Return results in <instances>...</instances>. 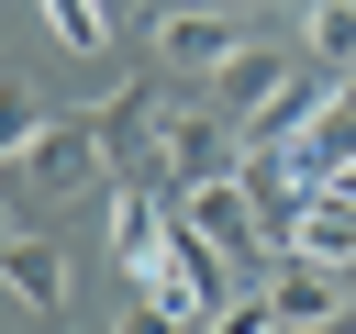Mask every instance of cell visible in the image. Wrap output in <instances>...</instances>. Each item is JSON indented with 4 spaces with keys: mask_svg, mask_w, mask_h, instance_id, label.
<instances>
[{
    "mask_svg": "<svg viewBox=\"0 0 356 334\" xmlns=\"http://www.w3.org/2000/svg\"><path fill=\"white\" fill-rule=\"evenodd\" d=\"M167 200H178V234H189V245H211V256H234V267H278L267 212L245 200V167H234V178H200V189H167Z\"/></svg>",
    "mask_w": 356,
    "mask_h": 334,
    "instance_id": "obj_1",
    "label": "cell"
},
{
    "mask_svg": "<svg viewBox=\"0 0 356 334\" xmlns=\"http://www.w3.org/2000/svg\"><path fill=\"white\" fill-rule=\"evenodd\" d=\"M145 167H156L167 189H200V178H234V167H245V134H234L222 111H156V122H145Z\"/></svg>",
    "mask_w": 356,
    "mask_h": 334,
    "instance_id": "obj_2",
    "label": "cell"
},
{
    "mask_svg": "<svg viewBox=\"0 0 356 334\" xmlns=\"http://www.w3.org/2000/svg\"><path fill=\"white\" fill-rule=\"evenodd\" d=\"M100 156H111V134H100V122L78 111V122H44V134H33V145H22V156H11L0 178H22L33 200H78V189L100 178Z\"/></svg>",
    "mask_w": 356,
    "mask_h": 334,
    "instance_id": "obj_3",
    "label": "cell"
},
{
    "mask_svg": "<svg viewBox=\"0 0 356 334\" xmlns=\"http://www.w3.org/2000/svg\"><path fill=\"white\" fill-rule=\"evenodd\" d=\"M267 312H278V334H334V323H356V289H345V267H312V256L278 245V267H267Z\"/></svg>",
    "mask_w": 356,
    "mask_h": 334,
    "instance_id": "obj_4",
    "label": "cell"
},
{
    "mask_svg": "<svg viewBox=\"0 0 356 334\" xmlns=\"http://www.w3.org/2000/svg\"><path fill=\"white\" fill-rule=\"evenodd\" d=\"M222 56H245V22H234V11H211V0H167V11H156V67L222 78Z\"/></svg>",
    "mask_w": 356,
    "mask_h": 334,
    "instance_id": "obj_5",
    "label": "cell"
},
{
    "mask_svg": "<svg viewBox=\"0 0 356 334\" xmlns=\"http://www.w3.org/2000/svg\"><path fill=\"white\" fill-rule=\"evenodd\" d=\"M289 78H300V67H289L278 45H245V56H222V78H211V111H222L234 134H256V122L289 100Z\"/></svg>",
    "mask_w": 356,
    "mask_h": 334,
    "instance_id": "obj_6",
    "label": "cell"
},
{
    "mask_svg": "<svg viewBox=\"0 0 356 334\" xmlns=\"http://www.w3.org/2000/svg\"><path fill=\"white\" fill-rule=\"evenodd\" d=\"M0 289H11L22 312H44V323H67V256H56L44 234H22V223L0 234Z\"/></svg>",
    "mask_w": 356,
    "mask_h": 334,
    "instance_id": "obj_7",
    "label": "cell"
},
{
    "mask_svg": "<svg viewBox=\"0 0 356 334\" xmlns=\"http://www.w3.org/2000/svg\"><path fill=\"white\" fill-rule=\"evenodd\" d=\"M278 245H289V256H312V267H356V200H334V189H323V200H300V223H289Z\"/></svg>",
    "mask_w": 356,
    "mask_h": 334,
    "instance_id": "obj_8",
    "label": "cell"
},
{
    "mask_svg": "<svg viewBox=\"0 0 356 334\" xmlns=\"http://www.w3.org/2000/svg\"><path fill=\"white\" fill-rule=\"evenodd\" d=\"M300 45H312V67L345 78V67H356V0H312V11H300Z\"/></svg>",
    "mask_w": 356,
    "mask_h": 334,
    "instance_id": "obj_9",
    "label": "cell"
},
{
    "mask_svg": "<svg viewBox=\"0 0 356 334\" xmlns=\"http://www.w3.org/2000/svg\"><path fill=\"white\" fill-rule=\"evenodd\" d=\"M44 33H56L67 56H100V45H111V11H100V0H44Z\"/></svg>",
    "mask_w": 356,
    "mask_h": 334,
    "instance_id": "obj_10",
    "label": "cell"
},
{
    "mask_svg": "<svg viewBox=\"0 0 356 334\" xmlns=\"http://www.w3.org/2000/svg\"><path fill=\"white\" fill-rule=\"evenodd\" d=\"M33 134H44V111H33V89H22L11 67H0V167H11V156H22Z\"/></svg>",
    "mask_w": 356,
    "mask_h": 334,
    "instance_id": "obj_11",
    "label": "cell"
},
{
    "mask_svg": "<svg viewBox=\"0 0 356 334\" xmlns=\"http://www.w3.org/2000/svg\"><path fill=\"white\" fill-rule=\"evenodd\" d=\"M200 334H278V312H267V289H245V301H222Z\"/></svg>",
    "mask_w": 356,
    "mask_h": 334,
    "instance_id": "obj_12",
    "label": "cell"
},
{
    "mask_svg": "<svg viewBox=\"0 0 356 334\" xmlns=\"http://www.w3.org/2000/svg\"><path fill=\"white\" fill-rule=\"evenodd\" d=\"M122 334H200V323H189L178 301H145V289H134V312H122Z\"/></svg>",
    "mask_w": 356,
    "mask_h": 334,
    "instance_id": "obj_13",
    "label": "cell"
},
{
    "mask_svg": "<svg viewBox=\"0 0 356 334\" xmlns=\"http://www.w3.org/2000/svg\"><path fill=\"white\" fill-rule=\"evenodd\" d=\"M323 189H334V200H356V156H345V167H323Z\"/></svg>",
    "mask_w": 356,
    "mask_h": 334,
    "instance_id": "obj_14",
    "label": "cell"
},
{
    "mask_svg": "<svg viewBox=\"0 0 356 334\" xmlns=\"http://www.w3.org/2000/svg\"><path fill=\"white\" fill-rule=\"evenodd\" d=\"M334 111H345V122H356V67H345V78H334Z\"/></svg>",
    "mask_w": 356,
    "mask_h": 334,
    "instance_id": "obj_15",
    "label": "cell"
},
{
    "mask_svg": "<svg viewBox=\"0 0 356 334\" xmlns=\"http://www.w3.org/2000/svg\"><path fill=\"white\" fill-rule=\"evenodd\" d=\"M0 234H11V189H0Z\"/></svg>",
    "mask_w": 356,
    "mask_h": 334,
    "instance_id": "obj_16",
    "label": "cell"
},
{
    "mask_svg": "<svg viewBox=\"0 0 356 334\" xmlns=\"http://www.w3.org/2000/svg\"><path fill=\"white\" fill-rule=\"evenodd\" d=\"M211 11H245V0H211Z\"/></svg>",
    "mask_w": 356,
    "mask_h": 334,
    "instance_id": "obj_17",
    "label": "cell"
},
{
    "mask_svg": "<svg viewBox=\"0 0 356 334\" xmlns=\"http://www.w3.org/2000/svg\"><path fill=\"white\" fill-rule=\"evenodd\" d=\"M345 289H356V267H345Z\"/></svg>",
    "mask_w": 356,
    "mask_h": 334,
    "instance_id": "obj_18",
    "label": "cell"
},
{
    "mask_svg": "<svg viewBox=\"0 0 356 334\" xmlns=\"http://www.w3.org/2000/svg\"><path fill=\"white\" fill-rule=\"evenodd\" d=\"M334 334H356V323H334Z\"/></svg>",
    "mask_w": 356,
    "mask_h": 334,
    "instance_id": "obj_19",
    "label": "cell"
}]
</instances>
